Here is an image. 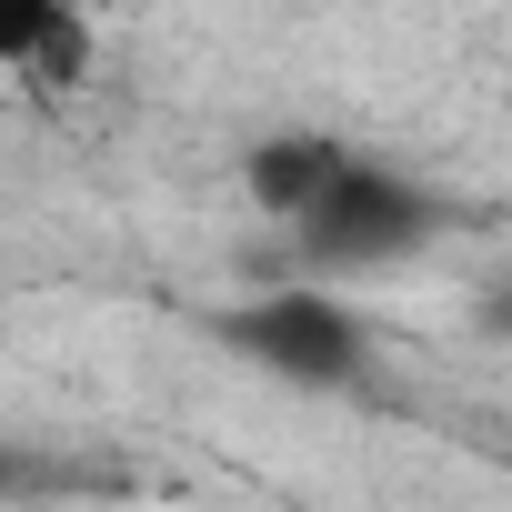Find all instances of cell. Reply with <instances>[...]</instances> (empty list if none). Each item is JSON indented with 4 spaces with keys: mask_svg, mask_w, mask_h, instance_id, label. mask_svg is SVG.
I'll return each mask as SVG.
<instances>
[{
    "mask_svg": "<svg viewBox=\"0 0 512 512\" xmlns=\"http://www.w3.org/2000/svg\"><path fill=\"white\" fill-rule=\"evenodd\" d=\"M432 231H442V191L412 181L382 151H352L342 181L322 191V211L292 231V262H302V282L332 292V282H362V272H402Z\"/></svg>",
    "mask_w": 512,
    "mask_h": 512,
    "instance_id": "obj_1",
    "label": "cell"
},
{
    "mask_svg": "<svg viewBox=\"0 0 512 512\" xmlns=\"http://www.w3.org/2000/svg\"><path fill=\"white\" fill-rule=\"evenodd\" d=\"M251 372H272L292 392H352L372 372V342H362V312L322 282H282V292H251L211 322Z\"/></svg>",
    "mask_w": 512,
    "mask_h": 512,
    "instance_id": "obj_2",
    "label": "cell"
},
{
    "mask_svg": "<svg viewBox=\"0 0 512 512\" xmlns=\"http://www.w3.org/2000/svg\"><path fill=\"white\" fill-rule=\"evenodd\" d=\"M342 161H352V141H332V131H272V141L241 151V181H251V201H262L282 231H302L322 211V191L342 181Z\"/></svg>",
    "mask_w": 512,
    "mask_h": 512,
    "instance_id": "obj_3",
    "label": "cell"
},
{
    "mask_svg": "<svg viewBox=\"0 0 512 512\" xmlns=\"http://www.w3.org/2000/svg\"><path fill=\"white\" fill-rule=\"evenodd\" d=\"M61 21H71V0H0V71L31 81V71H41V51L61 41Z\"/></svg>",
    "mask_w": 512,
    "mask_h": 512,
    "instance_id": "obj_4",
    "label": "cell"
},
{
    "mask_svg": "<svg viewBox=\"0 0 512 512\" xmlns=\"http://www.w3.org/2000/svg\"><path fill=\"white\" fill-rule=\"evenodd\" d=\"M71 492V462L31 452V442H0V512H31V502H61Z\"/></svg>",
    "mask_w": 512,
    "mask_h": 512,
    "instance_id": "obj_5",
    "label": "cell"
}]
</instances>
